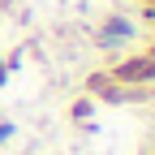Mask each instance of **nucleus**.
I'll return each instance as SVG.
<instances>
[{"instance_id": "nucleus-1", "label": "nucleus", "mask_w": 155, "mask_h": 155, "mask_svg": "<svg viewBox=\"0 0 155 155\" xmlns=\"http://www.w3.org/2000/svg\"><path fill=\"white\" fill-rule=\"evenodd\" d=\"M99 39H104L108 48H112V43H129V39H134V26L125 22V17H108L104 30H99Z\"/></svg>"}]
</instances>
